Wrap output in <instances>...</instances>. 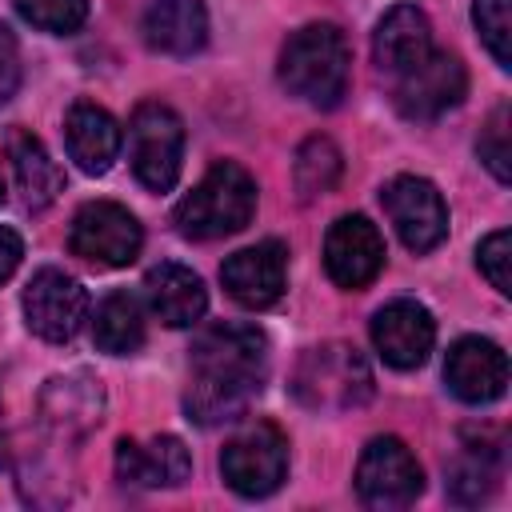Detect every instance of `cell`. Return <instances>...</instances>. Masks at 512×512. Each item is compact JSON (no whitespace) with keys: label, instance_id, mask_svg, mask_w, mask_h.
Instances as JSON below:
<instances>
[{"label":"cell","instance_id":"9c48e42d","mask_svg":"<svg viewBox=\"0 0 512 512\" xmlns=\"http://www.w3.org/2000/svg\"><path fill=\"white\" fill-rule=\"evenodd\" d=\"M88 320V292L60 268H40L24 288V324L48 344H68Z\"/></svg>","mask_w":512,"mask_h":512},{"label":"cell","instance_id":"f1b7e54d","mask_svg":"<svg viewBox=\"0 0 512 512\" xmlns=\"http://www.w3.org/2000/svg\"><path fill=\"white\" fill-rule=\"evenodd\" d=\"M20 84V48H16V36L8 24H0V104L16 92Z\"/></svg>","mask_w":512,"mask_h":512},{"label":"cell","instance_id":"5bb4252c","mask_svg":"<svg viewBox=\"0 0 512 512\" xmlns=\"http://www.w3.org/2000/svg\"><path fill=\"white\" fill-rule=\"evenodd\" d=\"M444 384L464 404H492L508 388V356L484 336H460L444 356Z\"/></svg>","mask_w":512,"mask_h":512},{"label":"cell","instance_id":"d6986e66","mask_svg":"<svg viewBox=\"0 0 512 512\" xmlns=\"http://www.w3.org/2000/svg\"><path fill=\"white\" fill-rule=\"evenodd\" d=\"M432 52V24L416 4H396L392 12H384V20L372 32V56L380 64V72H408L412 64H420Z\"/></svg>","mask_w":512,"mask_h":512},{"label":"cell","instance_id":"7a4b0ae2","mask_svg":"<svg viewBox=\"0 0 512 512\" xmlns=\"http://www.w3.org/2000/svg\"><path fill=\"white\" fill-rule=\"evenodd\" d=\"M348 72L352 48L336 24H308L280 52V84L312 108H336L348 92Z\"/></svg>","mask_w":512,"mask_h":512},{"label":"cell","instance_id":"ba28073f","mask_svg":"<svg viewBox=\"0 0 512 512\" xmlns=\"http://www.w3.org/2000/svg\"><path fill=\"white\" fill-rule=\"evenodd\" d=\"M424 492V472L404 440L396 436H372L356 464V496L368 508L392 512L408 508Z\"/></svg>","mask_w":512,"mask_h":512},{"label":"cell","instance_id":"9a60e30c","mask_svg":"<svg viewBox=\"0 0 512 512\" xmlns=\"http://www.w3.org/2000/svg\"><path fill=\"white\" fill-rule=\"evenodd\" d=\"M432 340H436V320L416 300H392L372 316V344L384 356V364L400 372L420 368L432 352Z\"/></svg>","mask_w":512,"mask_h":512},{"label":"cell","instance_id":"ffe728a7","mask_svg":"<svg viewBox=\"0 0 512 512\" xmlns=\"http://www.w3.org/2000/svg\"><path fill=\"white\" fill-rule=\"evenodd\" d=\"M144 296H148V308L168 324V328H188L204 316L208 308V288L204 280L176 264V260H164L156 268H148L144 276Z\"/></svg>","mask_w":512,"mask_h":512},{"label":"cell","instance_id":"603a6c76","mask_svg":"<svg viewBox=\"0 0 512 512\" xmlns=\"http://www.w3.org/2000/svg\"><path fill=\"white\" fill-rule=\"evenodd\" d=\"M340 148L328 140V136H308L300 148H296V160H292V180H296V192L304 200L320 196V192H332L336 180H340Z\"/></svg>","mask_w":512,"mask_h":512},{"label":"cell","instance_id":"484cf974","mask_svg":"<svg viewBox=\"0 0 512 512\" xmlns=\"http://www.w3.org/2000/svg\"><path fill=\"white\" fill-rule=\"evenodd\" d=\"M16 12L40 32H76L88 16V0H12Z\"/></svg>","mask_w":512,"mask_h":512},{"label":"cell","instance_id":"cb8c5ba5","mask_svg":"<svg viewBox=\"0 0 512 512\" xmlns=\"http://www.w3.org/2000/svg\"><path fill=\"white\" fill-rule=\"evenodd\" d=\"M444 488H448V496L456 500V504H480V500H488V492L496 488V468H492V456L488 452H480V448H468V452H460L452 464H448V480H444Z\"/></svg>","mask_w":512,"mask_h":512},{"label":"cell","instance_id":"ac0fdd59","mask_svg":"<svg viewBox=\"0 0 512 512\" xmlns=\"http://www.w3.org/2000/svg\"><path fill=\"white\" fill-rule=\"evenodd\" d=\"M64 144H68V156L76 160L80 172L104 176L112 168V160L120 156V124L100 104L80 100L64 116Z\"/></svg>","mask_w":512,"mask_h":512},{"label":"cell","instance_id":"d4e9b609","mask_svg":"<svg viewBox=\"0 0 512 512\" xmlns=\"http://www.w3.org/2000/svg\"><path fill=\"white\" fill-rule=\"evenodd\" d=\"M472 24L500 68H512V0H472Z\"/></svg>","mask_w":512,"mask_h":512},{"label":"cell","instance_id":"4316f807","mask_svg":"<svg viewBox=\"0 0 512 512\" xmlns=\"http://www.w3.org/2000/svg\"><path fill=\"white\" fill-rule=\"evenodd\" d=\"M476 152L484 160V168L500 180V184H512V140H508V104H496L488 124L480 128V140H476Z\"/></svg>","mask_w":512,"mask_h":512},{"label":"cell","instance_id":"277c9868","mask_svg":"<svg viewBox=\"0 0 512 512\" xmlns=\"http://www.w3.org/2000/svg\"><path fill=\"white\" fill-rule=\"evenodd\" d=\"M292 396L312 412L360 408L372 396V368L352 344H340V340L316 344L296 360Z\"/></svg>","mask_w":512,"mask_h":512},{"label":"cell","instance_id":"30bf717a","mask_svg":"<svg viewBox=\"0 0 512 512\" xmlns=\"http://www.w3.org/2000/svg\"><path fill=\"white\" fill-rule=\"evenodd\" d=\"M380 204L408 252H432L448 236V204L424 176H396L384 184Z\"/></svg>","mask_w":512,"mask_h":512},{"label":"cell","instance_id":"52a82bcc","mask_svg":"<svg viewBox=\"0 0 512 512\" xmlns=\"http://www.w3.org/2000/svg\"><path fill=\"white\" fill-rule=\"evenodd\" d=\"M144 228L140 220L116 204V200H88L68 228V248L72 256L96 264V268H124L140 256Z\"/></svg>","mask_w":512,"mask_h":512},{"label":"cell","instance_id":"4dcf8cb0","mask_svg":"<svg viewBox=\"0 0 512 512\" xmlns=\"http://www.w3.org/2000/svg\"><path fill=\"white\" fill-rule=\"evenodd\" d=\"M0 204H4V184H0Z\"/></svg>","mask_w":512,"mask_h":512},{"label":"cell","instance_id":"7402d4cb","mask_svg":"<svg viewBox=\"0 0 512 512\" xmlns=\"http://www.w3.org/2000/svg\"><path fill=\"white\" fill-rule=\"evenodd\" d=\"M92 340L108 356H132L144 344V308L132 292H108L96 304Z\"/></svg>","mask_w":512,"mask_h":512},{"label":"cell","instance_id":"83f0119b","mask_svg":"<svg viewBox=\"0 0 512 512\" xmlns=\"http://www.w3.org/2000/svg\"><path fill=\"white\" fill-rule=\"evenodd\" d=\"M476 264L500 296L512 292V236H508V228H496L492 236H484V244L476 248Z\"/></svg>","mask_w":512,"mask_h":512},{"label":"cell","instance_id":"6da1fadb","mask_svg":"<svg viewBox=\"0 0 512 512\" xmlns=\"http://www.w3.org/2000/svg\"><path fill=\"white\" fill-rule=\"evenodd\" d=\"M188 364V420L200 428L240 420L268 380V336L256 324H212L192 340Z\"/></svg>","mask_w":512,"mask_h":512},{"label":"cell","instance_id":"8992f818","mask_svg":"<svg viewBox=\"0 0 512 512\" xmlns=\"http://www.w3.org/2000/svg\"><path fill=\"white\" fill-rule=\"evenodd\" d=\"M128 160L148 192H168L184 160V120L160 100L140 104L128 124Z\"/></svg>","mask_w":512,"mask_h":512},{"label":"cell","instance_id":"3957f363","mask_svg":"<svg viewBox=\"0 0 512 512\" xmlns=\"http://www.w3.org/2000/svg\"><path fill=\"white\" fill-rule=\"evenodd\" d=\"M252 212H256V180L240 164L220 160L176 204L172 224L188 240H220V236H232V232L248 228Z\"/></svg>","mask_w":512,"mask_h":512},{"label":"cell","instance_id":"4fadbf2b","mask_svg":"<svg viewBox=\"0 0 512 512\" xmlns=\"http://www.w3.org/2000/svg\"><path fill=\"white\" fill-rule=\"evenodd\" d=\"M220 284L240 308H272L288 284V248L280 240H260L252 248L232 252L220 264Z\"/></svg>","mask_w":512,"mask_h":512},{"label":"cell","instance_id":"7c38bea8","mask_svg":"<svg viewBox=\"0 0 512 512\" xmlns=\"http://www.w3.org/2000/svg\"><path fill=\"white\" fill-rule=\"evenodd\" d=\"M324 268H328L332 284H340L348 292L368 288L384 268V236H380V228L360 212L340 216L324 236Z\"/></svg>","mask_w":512,"mask_h":512},{"label":"cell","instance_id":"5b68a950","mask_svg":"<svg viewBox=\"0 0 512 512\" xmlns=\"http://www.w3.org/2000/svg\"><path fill=\"white\" fill-rule=\"evenodd\" d=\"M220 476L244 500L272 496L288 476V440H284V432L268 420L244 424L220 452Z\"/></svg>","mask_w":512,"mask_h":512},{"label":"cell","instance_id":"e0dca14e","mask_svg":"<svg viewBox=\"0 0 512 512\" xmlns=\"http://www.w3.org/2000/svg\"><path fill=\"white\" fill-rule=\"evenodd\" d=\"M140 36L152 52L192 56L208 44V8L204 0H152L140 16Z\"/></svg>","mask_w":512,"mask_h":512},{"label":"cell","instance_id":"f546056e","mask_svg":"<svg viewBox=\"0 0 512 512\" xmlns=\"http://www.w3.org/2000/svg\"><path fill=\"white\" fill-rule=\"evenodd\" d=\"M20 256H24V240H20L12 228H0V284L16 272Z\"/></svg>","mask_w":512,"mask_h":512},{"label":"cell","instance_id":"2e32d148","mask_svg":"<svg viewBox=\"0 0 512 512\" xmlns=\"http://www.w3.org/2000/svg\"><path fill=\"white\" fill-rule=\"evenodd\" d=\"M116 476L136 488H180L192 476V456L180 436L116 440Z\"/></svg>","mask_w":512,"mask_h":512},{"label":"cell","instance_id":"8fae6325","mask_svg":"<svg viewBox=\"0 0 512 512\" xmlns=\"http://www.w3.org/2000/svg\"><path fill=\"white\" fill-rule=\"evenodd\" d=\"M468 92V72L452 52H428L420 64H412L408 72H400L396 80V112L404 120L428 124L440 120L444 112H452Z\"/></svg>","mask_w":512,"mask_h":512},{"label":"cell","instance_id":"44dd1931","mask_svg":"<svg viewBox=\"0 0 512 512\" xmlns=\"http://www.w3.org/2000/svg\"><path fill=\"white\" fill-rule=\"evenodd\" d=\"M8 160H12V176H16V192H20L24 208L44 212L64 188L60 164L48 156V148L32 132H20V128L8 136Z\"/></svg>","mask_w":512,"mask_h":512}]
</instances>
